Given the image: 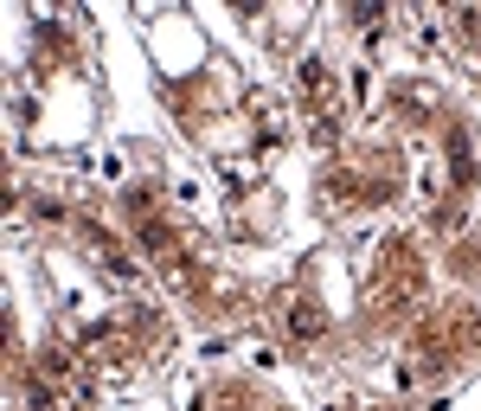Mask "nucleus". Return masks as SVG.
<instances>
[{
    "label": "nucleus",
    "instance_id": "nucleus-3",
    "mask_svg": "<svg viewBox=\"0 0 481 411\" xmlns=\"http://www.w3.org/2000/svg\"><path fill=\"white\" fill-rule=\"evenodd\" d=\"M142 244H148V251L161 257V251H167V225H155V219H142Z\"/></svg>",
    "mask_w": 481,
    "mask_h": 411
},
{
    "label": "nucleus",
    "instance_id": "nucleus-2",
    "mask_svg": "<svg viewBox=\"0 0 481 411\" xmlns=\"http://www.w3.org/2000/svg\"><path fill=\"white\" fill-rule=\"evenodd\" d=\"M289 334H296V340H321V334H327V315H321L315 302H296V309H289Z\"/></svg>",
    "mask_w": 481,
    "mask_h": 411
},
{
    "label": "nucleus",
    "instance_id": "nucleus-1",
    "mask_svg": "<svg viewBox=\"0 0 481 411\" xmlns=\"http://www.w3.org/2000/svg\"><path fill=\"white\" fill-rule=\"evenodd\" d=\"M449 180L475 186V155H468V129H449Z\"/></svg>",
    "mask_w": 481,
    "mask_h": 411
},
{
    "label": "nucleus",
    "instance_id": "nucleus-4",
    "mask_svg": "<svg viewBox=\"0 0 481 411\" xmlns=\"http://www.w3.org/2000/svg\"><path fill=\"white\" fill-rule=\"evenodd\" d=\"M148 199H155L148 186H128V213H135V219H148Z\"/></svg>",
    "mask_w": 481,
    "mask_h": 411
}]
</instances>
